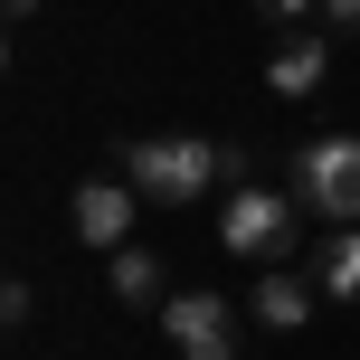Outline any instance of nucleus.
I'll list each match as a JSON object with an SVG mask.
<instances>
[{
    "instance_id": "10",
    "label": "nucleus",
    "mask_w": 360,
    "mask_h": 360,
    "mask_svg": "<svg viewBox=\"0 0 360 360\" xmlns=\"http://www.w3.org/2000/svg\"><path fill=\"white\" fill-rule=\"evenodd\" d=\"M256 10H266L275 29H294V19H304V10H323V0H256Z\"/></svg>"
},
{
    "instance_id": "3",
    "label": "nucleus",
    "mask_w": 360,
    "mask_h": 360,
    "mask_svg": "<svg viewBox=\"0 0 360 360\" xmlns=\"http://www.w3.org/2000/svg\"><path fill=\"white\" fill-rule=\"evenodd\" d=\"M294 237H304V209H285L275 190H228V209H218V247L228 256H247V266H285L294 256Z\"/></svg>"
},
{
    "instance_id": "8",
    "label": "nucleus",
    "mask_w": 360,
    "mask_h": 360,
    "mask_svg": "<svg viewBox=\"0 0 360 360\" xmlns=\"http://www.w3.org/2000/svg\"><path fill=\"white\" fill-rule=\"evenodd\" d=\"M313 285L332 294V304H360V228H332L323 256H313Z\"/></svg>"
},
{
    "instance_id": "7",
    "label": "nucleus",
    "mask_w": 360,
    "mask_h": 360,
    "mask_svg": "<svg viewBox=\"0 0 360 360\" xmlns=\"http://www.w3.org/2000/svg\"><path fill=\"white\" fill-rule=\"evenodd\" d=\"M313 294H323V285H294L285 266H266L247 304H256V323H266V332H304V323H313Z\"/></svg>"
},
{
    "instance_id": "11",
    "label": "nucleus",
    "mask_w": 360,
    "mask_h": 360,
    "mask_svg": "<svg viewBox=\"0 0 360 360\" xmlns=\"http://www.w3.org/2000/svg\"><path fill=\"white\" fill-rule=\"evenodd\" d=\"M323 19L332 29H360V0H323Z\"/></svg>"
},
{
    "instance_id": "2",
    "label": "nucleus",
    "mask_w": 360,
    "mask_h": 360,
    "mask_svg": "<svg viewBox=\"0 0 360 360\" xmlns=\"http://www.w3.org/2000/svg\"><path fill=\"white\" fill-rule=\"evenodd\" d=\"M294 209L332 218V228H360V133H313L294 152Z\"/></svg>"
},
{
    "instance_id": "9",
    "label": "nucleus",
    "mask_w": 360,
    "mask_h": 360,
    "mask_svg": "<svg viewBox=\"0 0 360 360\" xmlns=\"http://www.w3.org/2000/svg\"><path fill=\"white\" fill-rule=\"evenodd\" d=\"M105 285L124 294V304H152V294H162V256H152V247H114L105 256Z\"/></svg>"
},
{
    "instance_id": "1",
    "label": "nucleus",
    "mask_w": 360,
    "mask_h": 360,
    "mask_svg": "<svg viewBox=\"0 0 360 360\" xmlns=\"http://www.w3.org/2000/svg\"><path fill=\"white\" fill-rule=\"evenodd\" d=\"M114 171H124L143 199H162V209H199L218 180L247 190V152H237V143H209V133H124Z\"/></svg>"
},
{
    "instance_id": "4",
    "label": "nucleus",
    "mask_w": 360,
    "mask_h": 360,
    "mask_svg": "<svg viewBox=\"0 0 360 360\" xmlns=\"http://www.w3.org/2000/svg\"><path fill=\"white\" fill-rule=\"evenodd\" d=\"M162 332H171L180 360H237V313H228V294H171V304H162Z\"/></svg>"
},
{
    "instance_id": "6",
    "label": "nucleus",
    "mask_w": 360,
    "mask_h": 360,
    "mask_svg": "<svg viewBox=\"0 0 360 360\" xmlns=\"http://www.w3.org/2000/svg\"><path fill=\"white\" fill-rule=\"evenodd\" d=\"M323 76H332V38H313V29L275 38V57H266V86L275 95H313Z\"/></svg>"
},
{
    "instance_id": "5",
    "label": "nucleus",
    "mask_w": 360,
    "mask_h": 360,
    "mask_svg": "<svg viewBox=\"0 0 360 360\" xmlns=\"http://www.w3.org/2000/svg\"><path fill=\"white\" fill-rule=\"evenodd\" d=\"M67 228L86 237V247H133V180L124 171H105V180H76V199H67Z\"/></svg>"
}]
</instances>
